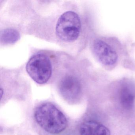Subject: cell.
Returning a JSON list of instances; mask_svg holds the SVG:
<instances>
[{
  "mask_svg": "<svg viewBox=\"0 0 135 135\" xmlns=\"http://www.w3.org/2000/svg\"><path fill=\"white\" fill-rule=\"evenodd\" d=\"M80 135H110L108 128L98 122L85 120L80 123L79 128Z\"/></svg>",
  "mask_w": 135,
  "mask_h": 135,
  "instance_id": "6",
  "label": "cell"
},
{
  "mask_svg": "<svg viewBox=\"0 0 135 135\" xmlns=\"http://www.w3.org/2000/svg\"><path fill=\"white\" fill-rule=\"evenodd\" d=\"M20 38L19 33L15 29H4L1 32V41L3 44H13L18 41Z\"/></svg>",
  "mask_w": 135,
  "mask_h": 135,
  "instance_id": "8",
  "label": "cell"
},
{
  "mask_svg": "<svg viewBox=\"0 0 135 135\" xmlns=\"http://www.w3.org/2000/svg\"><path fill=\"white\" fill-rule=\"evenodd\" d=\"M81 28V21L79 15L74 12H66L61 16L57 21L56 33L62 41L72 42L79 37Z\"/></svg>",
  "mask_w": 135,
  "mask_h": 135,
  "instance_id": "2",
  "label": "cell"
},
{
  "mask_svg": "<svg viewBox=\"0 0 135 135\" xmlns=\"http://www.w3.org/2000/svg\"><path fill=\"white\" fill-rule=\"evenodd\" d=\"M120 101L122 105L127 110L131 109L134 105L135 86L130 81L122 83L120 91Z\"/></svg>",
  "mask_w": 135,
  "mask_h": 135,
  "instance_id": "7",
  "label": "cell"
},
{
  "mask_svg": "<svg viewBox=\"0 0 135 135\" xmlns=\"http://www.w3.org/2000/svg\"><path fill=\"white\" fill-rule=\"evenodd\" d=\"M33 116L38 126L50 135H60L68 126V120L65 114L50 102L42 103L36 107Z\"/></svg>",
  "mask_w": 135,
  "mask_h": 135,
  "instance_id": "1",
  "label": "cell"
},
{
  "mask_svg": "<svg viewBox=\"0 0 135 135\" xmlns=\"http://www.w3.org/2000/svg\"><path fill=\"white\" fill-rule=\"evenodd\" d=\"M59 90L65 100L69 102L75 103L80 96L81 84L76 77L68 76L64 77L60 81Z\"/></svg>",
  "mask_w": 135,
  "mask_h": 135,
  "instance_id": "5",
  "label": "cell"
},
{
  "mask_svg": "<svg viewBox=\"0 0 135 135\" xmlns=\"http://www.w3.org/2000/svg\"><path fill=\"white\" fill-rule=\"evenodd\" d=\"M26 70L32 79L38 84L46 83L52 74L50 60L45 54H39L33 56L26 65Z\"/></svg>",
  "mask_w": 135,
  "mask_h": 135,
  "instance_id": "3",
  "label": "cell"
},
{
  "mask_svg": "<svg viewBox=\"0 0 135 135\" xmlns=\"http://www.w3.org/2000/svg\"><path fill=\"white\" fill-rule=\"evenodd\" d=\"M93 51L98 60L106 66L114 65L118 61V56L114 49L104 41L97 40L93 46Z\"/></svg>",
  "mask_w": 135,
  "mask_h": 135,
  "instance_id": "4",
  "label": "cell"
}]
</instances>
